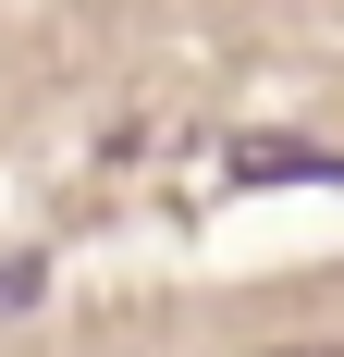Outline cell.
I'll return each instance as SVG.
<instances>
[{"label": "cell", "mask_w": 344, "mask_h": 357, "mask_svg": "<svg viewBox=\"0 0 344 357\" xmlns=\"http://www.w3.org/2000/svg\"><path fill=\"white\" fill-rule=\"evenodd\" d=\"M234 357H344V333H271V345H234Z\"/></svg>", "instance_id": "obj_3"}, {"label": "cell", "mask_w": 344, "mask_h": 357, "mask_svg": "<svg viewBox=\"0 0 344 357\" xmlns=\"http://www.w3.org/2000/svg\"><path fill=\"white\" fill-rule=\"evenodd\" d=\"M37 296H49V259L13 247V259H0V321H13V308H37Z\"/></svg>", "instance_id": "obj_2"}, {"label": "cell", "mask_w": 344, "mask_h": 357, "mask_svg": "<svg viewBox=\"0 0 344 357\" xmlns=\"http://www.w3.org/2000/svg\"><path fill=\"white\" fill-rule=\"evenodd\" d=\"M234 173L246 185H344V160L332 148H295V136H258V148H234Z\"/></svg>", "instance_id": "obj_1"}]
</instances>
